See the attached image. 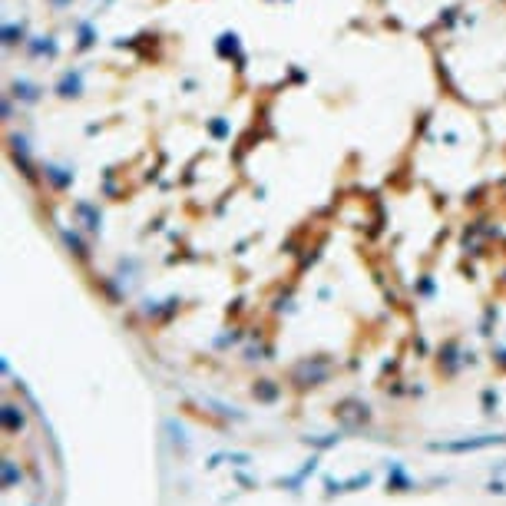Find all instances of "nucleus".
Returning a JSON list of instances; mask_svg holds the SVG:
<instances>
[{
  "instance_id": "1",
  "label": "nucleus",
  "mask_w": 506,
  "mask_h": 506,
  "mask_svg": "<svg viewBox=\"0 0 506 506\" xmlns=\"http://www.w3.org/2000/svg\"><path fill=\"white\" fill-rule=\"evenodd\" d=\"M503 437H483V440H460V443H437V450H477V447H490Z\"/></svg>"
}]
</instances>
